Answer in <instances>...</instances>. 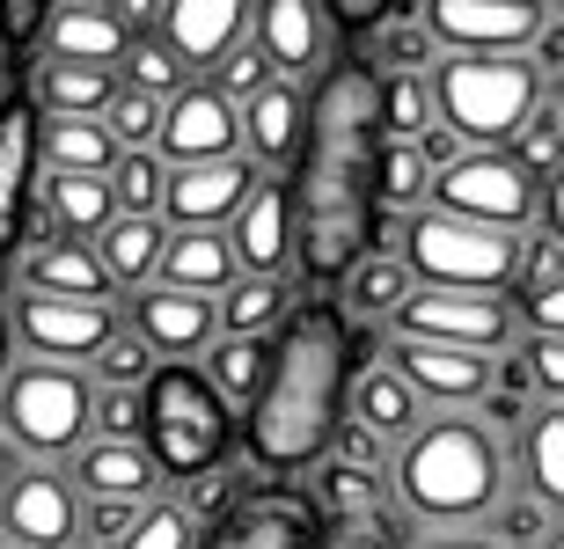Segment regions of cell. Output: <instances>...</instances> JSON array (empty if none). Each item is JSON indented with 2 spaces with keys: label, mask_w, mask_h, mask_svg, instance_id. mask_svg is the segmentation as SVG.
I'll return each mask as SVG.
<instances>
[{
  "label": "cell",
  "mask_w": 564,
  "mask_h": 549,
  "mask_svg": "<svg viewBox=\"0 0 564 549\" xmlns=\"http://www.w3.org/2000/svg\"><path fill=\"white\" fill-rule=\"evenodd\" d=\"M359 374V338L345 330L330 300L293 308L286 330L272 338V374L250 403V454L279 476L315 469L330 432L345 425V388Z\"/></svg>",
  "instance_id": "obj_1"
},
{
  "label": "cell",
  "mask_w": 564,
  "mask_h": 549,
  "mask_svg": "<svg viewBox=\"0 0 564 549\" xmlns=\"http://www.w3.org/2000/svg\"><path fill=\"white\" fill-rule=\"evenodd\" d=\"M513 491L506 440L484 432L477 410H433L411 440L389 454V498L419 535L484 528Z\"/></svg>",
  "instance_id": "obj_2"
},
{
  "label": "cell",
  "mask_w": 564,
  "mask_h": 549,
  "mask_svg": "<svg viewBox=\"0 0 564 549\" xmlns=\"http://www.w3.org/2000/svg\"><path fill=\"white\" fill-rule=\"evenodd\" d=\"M140 447L169 484H198L213 469H228L235 418L198 366H154V381L140 388Z\"/></svg>",
  "instance_id": "obj_3"
},
{
  "label": "cell",
  "mask_w": 564,
  "mask_h": 549,
  "mask_svg": "<svg viewBox=\"0 0 564 549\" xmlns=\"http://www.w3.org/2000/svg\"><path fill=\"white\" fill-rule=\"evenodd\" d=\"M425 88H433L440 132H447L462 154H499L506 140L528 125V110L550 96V88L535 81V66L513 59V52H506V59H440L433 74H425Z\"/></svg>",
  "instance_id": "obj_4"
},
{
  "label": "cell",
  "mask_w": 564,
  "mask_h": 549,
  "mask_svg": "<svg viewBox=\"0 0 564 549\" xmlns=\"http://www.w3.org/2000/svg\"><path fill=\"white\" fill-rule=\"evenodd\" d=\"M0 440L15 447L30 469H66L96 440V388L74 366L15 360L0 381Z\"/></svg>",
  "instance_id": "obj_5"
},
{
  "label": "cell",
  "mask_w": 564,
  "mask_h": 549,
  "mask_svg": "<svg viewBox=\"0 0 564 549\" xmlns=\"http://www.w3.org/2000/svg\"><path fill=\"white\" fill-rule=\"evenodd\" d=\"M397 256L411 286H433V294H513V264H521V234L499 228H469V220H447V212H411L397 220Z\"/></svg>",
  "instance_id": "obj_6"
},
{
  "label": "cell",
  "mask_w": 564,
  "mask_h": 549,
  "mask_svg": "<svg viewBox=\"0 0 564 549\" xmlns=\"http://www.w3.org/2000/svg\"><path fill=\"white\" fill-rule=\"evenodd\" d=\"M535 198H543V184L521 176L506 154H455L433 176L425 212H447V220H469V228H499V234H528L535 228Z\"/></svg>",
  "instance_id": "obj_7"
},
{
  "label": "cell",
  "mask_w": 564,
  "mask_h": 549,
  "mask_svg": "<svg viewBox=\"0 0 564 549\" xmlns=\"http://www.w3.org/2000/svg\"><path fill=\"white\" fill-rule=\"evenodd\" d=\"M8 316V338L22 344V360L37 366H74L88 374V360L118 338V308L104 300H44V294H15V308H0Z\"/></svg>",
  "instance_id": "obj_8"
},
{
  "label": "cell",
  "mask_w": 564,
  "mask_h": 549,
  "mask_svg": "<svg viewBox=\"0 0 564 549\" xmlns=\"http://www.w3.org/2000/svg\"><path fill=\"white\" fill-rule=\"evenodd\" d=\"M397 338L499 360V352H513V338H521V316H513V300H499V294H433V286H419L397 316Z\"/></svg>",
  "instance_id": "obj_9"
},
{
  "label": "cell",
  "mask_w": 564,
  "mask_h": 549,
  "mask_svg": "<svg viewBox=\"0 0 564 549\" xmlns=\"http://www.w3.org/2000/svg\"><path fill=\"white\" fill-rule=\"evenodd\" d=\"M543 15L550 8H528V0H433V8H419L440 59H506V52L521 59Z\"/></svg>",
  "instance_id": "obj_10"
},
{
  "label": "cell",
  "mask_w": 564,
  "mask_h": 549,
  "mask_svg": "<svg viewBox=\"0 0 564 549\" xmlns=\"http://www.w3.org/2000/svg\"><path fill=\"white\" fill-rule=\"evenodd\" d=\"M82 542V498L66 469H22L0 491V549H74Z\"/></svg>",
  "instance_id": "obj_11"
},
{
  "label": "cell",
  "mask_w": 564,
  "mask_h": 549,
  "mask_svg": "<svg viewBox=\"0 0 564 549\" xmlns=\"http://www.w3.org/2000/svg\"><path fill=\"white\" fill-rule=\"evenodd\" d=\"M264 184V169H257L250 154H228V162H198V169H169L162 176V220L169 234H184V228H228L235 212H242V198Z\"/></svg>",
  "instance_id": "obj_12"
},
{
  "label": "cell",
  "mask_w": 564,
  "mask_h": 549,
  "mask_svg": "<svg viewBox=\"0 0 564 549\" xmlns=\"http://www.w3.org/2000/svg\"><path fill=\"white\" fill-rule=\"evenodd\" d=\"M228 154H242L235 103H220L206 81H191L184 96H169L162 132H154V162H162V169H198V162H228Z\"/></svg>",
  "instance_id": "obj_13"
},
{
  "label": "cell",
  "mask_w": 564,
  "mask_h": 549,
  "mask_svg": "<svg viewBox=\"0 0 564 549\" xmlns=\"http://www.w3.org/2000/svg\"><path fill=\"white\" fill-rule=\"evenodd\" d=\"M126 330L154 352V366H198V360H206V344L220 338L213 300L169 294V286H147V294L126 300Z\"/></svg>",
  "instance_id": "obj_14"
},
{
  "label": "cell",
  "mask_w": 564,
  "mask_h": 549,
  "mask_svg": "<svg viewBox=\"0 0 564 549\" xmlns=\"http://www.w3.org/2000/svg\"><path fill=\"white\" fill-rule=\"evenodd\" d=\"M250 37L264 52V66H272V81L301 88L308 74L330 66V15L315 0H264V8H250Z\"/></svg>",
  "instance_id": "obj_15"
},
{
  "label": "cell",
  "mask_w": 564,
  "mask_h": 549,
  "mask_svg": "<svg viewBox=\"0 0 564 549\" xmlns=\"http://www.w3.org/2000/svg\"><path fill=\"white\" fill-rule=\"evenodd\" d=\"M381 366L425 403V418H433V410H469V403H484V388H491V360H477V352H447V344L397 338Z\"/></svg>",
  "instance_id": "obj_16"
},
{
  "label": "cell",
  "mask_w": 564,
  "mask_h": 549,
  "mask_svg": "<svg viewBox=\"0 0 564 549\" xmlns=\"http://www.w3.org/2000/svg\"><path fill=\"white\" fill-rule=\"evenodd\" d=\"M220 234H228V256H235V272H242V278H286L293 272V198H286V176H264Z\"/></svg>",
  "instance_id": "obj_17"
},
{
  "label": "cell",
  "mask_w": 564,
  "mask_h": 549,
  "mask_svg": "<svg viewBox=\"0 0 564 549\" xmlns=\"http://www.w3.org/2000/svg\"><path fill=\"white\" fill-rule=\"evenodd\" d=\"M198 549H315V506H301L293 491H250L235 498Z\"/></svg>",
  "instance_id": "obj_18"
},
{
  "label": "cell",
  "mask_w": 564,
  "mask_h": 549,
  "mask_svg": "<svg viewBox=\"0 0 564 549\" xmlns=\"http://www.w3.org/2000/svg\"><path fill=\"white\" fill-rule=\"evenodd\" d=\"M66 484H74V498H104V506H154L169 476L154 469V454L140 440H88L66 462Z\"/></svg>",
  "instance_id": "obj_19"
},
{
  "label": "cell",
  "mask_w": 564,
  "mask_h": 549,
  "mask_svg": "<svg viewBox=\"0 0 564 549\" xmlns=\"http://www.w3.org/2000/svg\"><path fill=\"white\" fill-rule=\"evenodd\" d=\"M242 30H250V8H242V0H169L154 44L198 81V74H213V66L228 59V44L242 37Z\"/></svg>",
  "instance_id": "obj_20"
},
{
  "label": "cell",
  "mask_w": 564,
  "mask_h": 549,
  "mask_svg": "<svg viewBox=\"0 0 564 549\" xmlns=\"http://www.w3.org/2000/svg\"><path fill=\"white\" fill-rule=\"evenodd\" d=\"M37 37H44V66H104V74H118V59H126V30L110 15V0H59L37 22Z\"/></svg>",
  "instance_id": "obj_21"
},
{
  "label": "cell",
  "mask_w": 564,
  "mask_h": 549,
  "mask_svg": "<svg viewBox=\"0 0 564 549\" xmlns=\"http://www.w3.org/2000/svg\"><path fill=\"white\" fill-rule=\"evenodd\" d=\"M506 462H513V491L535 498L550 520H564V403H535L506 447Z\"/></svg>",
  "instance_id": "obj_22"
},
{
  "label": "cell",
  "mask_w": 564,
  "mask_h": 549,
  "mask_svg": "<svg viewBox=\"0 0 564 549\" xmlns=\"http://www.w3.org/2000/svg\"><path fill=\"white\" fill-rule=\"evenodd\" d=\"M235 125H242V154H250L257 169L286 176L293 162H301V132H308V118H301V88L293 81H264L250 103L235 110Z\"/></svg>",
  "instance_id": "obj_23"
},
{
  "label": "cell",
  "mask_w": 564,
  "mask_h": 549,
  "mask_svg": "<svg viewBox=\"0 0 564 549\" xmlns=\"http://www.w3.org/2000/svg\"><path fill=\"white\" fill-rule=\"evenodd\" d=\"M15 278H22V294H44V300H104V308H118L96 250H88V242H66V234H37V242L22 250Z\"/></svg>",
  "instance_id": "obj_24"
},
{
  "label": "cell",
  "mask_w": 564,
  "mask_h": 549,
  "mask_svg": "<svg viewBox=\"0 0 564 549\" xmlns=\"http://www.w3.org/2000/svg\"><path fill=\"white\" fill-rule=\"evenodd\" d=\"M345 425H359L367 440H381L389 454H397L411 432L425 425V403L403 388L397 374L381 360H359V374H352V388H345Z\"/></svg>",
  "instance_id": "obj_25"
},
{
  "label": "cell",
  "mask_w": 564,
  "mask_h": 549,
  "mask_svg": "<svg viewBox=\"0 0 564 549\" xmlns=\"http://www.w3.org/2000/svg\"><path fill=\"white\" fill-rule=\"evenodd\" d=\"M235 256H228V234L213 228H184L162 242V264H154V286H169V294H191V300H220L235 286Z\"/></svg>",
  "instance_id": "obj_26"
},
{
  "label": "cell",
  "mask_w": 564,
  "mask_h": 549,
  "mask_svg": "<svg viewBox=\"0 0 564 549\" xmlns=\"http://www.w3.org/2000/svg\"><path fill=\"white\" fill-rule=\"evenodd\" d=\"M30 176H37V110L30 103H0V256L22 242Z\"/></svg>",
  "instance_id": "obj_27"
},
{
  "label": "cell",
  "mask_w": 564,
  "mask_h": 549,
  "mask_svg": "<svg viewBox=\"0 0 564 549\" xmlns=\"http://www.w3.org/2000/svg\"><path fill=\"white\" fill-rule=\"evenodd\" d=\"M162 242H169V228L147 212V220H132V212H118L88 250H96V264H104V278H110V300H132V294H147L154 286V264H162Z\"/></svg>",
  "instance_id": "obj_28"
},
{
  "label": "cell",
  "mask_w": 564,
  "mask_h": 549,
  "mask_svg": "<svg viewBox=\"0 0 564 549\" xmlns=\"http://www.w3.org/2000/svg\"><path fill=\"white\" fill-rule=\"evenodd\" d=\"M433 176L440 169L419 154V140H375V154H367V198H375V212H389V220L425 212Z\"/></svg>",
  "instance_id": "obj_29"
},
{
  "label": "cell",
  "mask_w": 564,
  "mask_h": 549,
  "mask_svg": "<svg viewBox=\"0 0 564 549\" xmlns=\"http://www.w3.org/2000/svg\"><path fill=\"white\" fill-rule=\"evenodd\" d=\"M337 286H345V308H337V316H345V330H352V322H397L403 300L419 294V286H411V272H403V256H389V250H367L352 272L337 278Z\"/></svg>",
  "instance_id": "obj_30"
},
{
  "label": "cell",
  "mask_w": 564,
  "mask_h": 549,
  "mask_svg": "<svg viewBox=\"0 0 564 549\" xmlns=\"http://www.w3.org/2000/svg\"><path fill=\"white\" fill-rule=\"evenodd\" d=\"M118 147H110L104 118H37V169L44 176H110Z\"/></svg>",
  "instance_id": "obj_31"
},
{
  "label": "cell",
  "mask_w": 564,
  "mask_h": 549,
  "mask_svg": "<svg viewBox=\"0 0 564 549\" xmlns=\"http://www.w3.org/2000/svg\"><path fill=\"white\" fill-rule=\"evenodd\" d=\"M198 374H206V388L235 410H250L257 388H264V374H272V338H213L206 360H198Z\"/></svg>",
  "instance_id": "obj_32"
},
{
  "label": "cell",
  "mask_w": 564,
  "mask_h": 549,
  "mask_svg": "<svg viewBox=\"0 0 564 549\" xmlns=\"http://www.w3.org/2000/svg\"><path fill=\"white\" fill-rule=\"evenodd\" d=\"M293 316V286L286 278H235L228 294L213 300L220 338H279Z\"/></svg>",
  "instance_id": "obj_33"
},
{
  "label": "cell",
  "mask_w": 564,
  "mask_h": 549,
  "mask_svg": "<svg viewBox=\"0 0 564 549\" xmlns=\"http://www.w3.org/2000/svg\"><path fill=\"white\" fill-rule=\"evenodd\" d=\"M110 103H118V74H104V66H44L37 59V96H30L37 118H104Z\"/></svg>",
  "instance_id": "obj_34"
},
{
  "label": "cell",
  "mask_w": 564,
  "mask_h": 549,
  "mask_svg": "<svg viewBox=\"0 0 564 549\" xmlns=\"http://www.w3.org/2000/svg\"><path fill=\"white\" fill-rule=\"evenodd\" d=\"M118 212H110L104 176H44V234H66V242H96Z\"/></svg>",
  "instance_id": "obj_35"
},
{
  "label": "cell",
  "mask_w": 564,
  "mask_h": 549,
  "mask_svg": "<svg viewBox=\"0 0 564 549\" xmlns=\"http://www.w3.org/2000/svg\"><path fill=\"white\" fill-rule=\"evenodd\" d=\"M433 118V88L425 74H375V140H425Z\"/></svg>",
  "instance_id": "obj_36"
},
{
  "label": "cell",
  "mask_w": 564,
  "mask_h": 549,
  "mask_svg": "<svg viewBox=\"0 0 564 549\" xmlns=\"http://www.w3.org/2000/svg\"><path fill=\"white\" fill-rule=\"evenodd\" d=\"M499 154H506V162H513L521 176H535V184H550V176L564 169V118H557V103L543 96V103L528 110V125L513 132V140H506Z\"/></svg>",
  "instance_id": "obj_37"
},
{
  "label": "cell",
  "mask_w": 564,
  "mask_h": 549,
  "mask_svg": "<svg viewBox=\"0 0 564 549\" xmlns=\"http://www.w3.org/2000/svg\"><path fill=\"white\" fill-rule=\"evenodd\" d=\"M375 74H433L440 66V52H433V37H425V22L419 15H389V22H375Z\"/></svg>",
  "instance_id": "obj_38"
},
{
  "label": "cell",
  "mask_w": 564,
  "mask_h": 549,
  "mask_svg": "<svg viewBox=\"0 0 564 549\" xmlns=\"http://www.w3.org/2000/svg\"><path fill=\"white\" fill-rule=\"evenodd\" d=\"M315 498L337 513V520H367V513L389 498V476H375V469H345V462H315Z\"/></svg>",
  "instance_id": "obj_39"
},
{
  "label": "cell",
  "mask_w": 564,
  "mask_h": 549,
  "mask_svg": "<svg viewBox=\"0 0 564 549\" xmlns=\"http://www.w3.org/2000/svg\"><path fill=\"white\" fill-rule=\"evenodd\" d=\"M162 162L154 154H118L110 162V176H104V190H110V212H132V220H147V212H162Z\"/></svg>",
  "instance_id": "obj_40"
},
{
  "label": "cell",
  "mask_w": 564,
  "mask_h": 549,
  "mask_svg": "<svg viewBox=\"0 0 564 549\" xmlns=\"http://www.w3.org/2000/svg\"><path fill=\"white\" fill-rule=\"evenodd\" d=\"M147 381H154V352H147L140 338H132L126 322H118V338L88 360V388H118V396H140Z\"/></svg>",
  "instance_id": "obj_41"
},
{
  "label": "cell",
  "mask_w": 564,
  "mask_h": 549,
  "mask_svg": "<svg viewBox=\"0 0 564 549\" xmlns=\"http://www.w3.org/2000/svg\"><path fill=\"white\" fill-rule=\"evenodd\" d=\"M118 88H132V96H154V103H169V96H184L191 74L176 59H169L162 44H126V59H118Z\"/></svg>",
  "instance_id": "obj_42"
},
{
  "label": "cell",
  "mask_w": 564,
  "mask_h": 549,
  "mask_svg": "<svg viewBox=\"0 0 564 549\" xmlns=\"http://www.w3.org/2000/svg\"><path fill=\"white\" fill-rule=\"evenodd\" d=\"M198 535H206V528H198V520H191V513L162 491L154 506L132 513V535H126L118 549H198Z\"/></svg>",
  "instance_id": "obj_43"
},
{
  "label": "cell",
  "mask_w": 564,
  "mask_h": 549,
  "mask_svg": "<svg viewBox=\"0 0 564 549\" xmlns=\"http://www.w3.org/2000/svg\"><path fill=\"white\" fill-rule=\"evenodd\" d=\"M264 81H272V66H264V52H257V37H250V30H242V37L228 44V59H220V66L206 74V88L220 96V103H235V110L250 103V96H257Z\"/></svg>",
  "instance_id": "obj_44"
},
{
  "label": "cell",
  "mask_w": 564,
  "mask_h": 549,
  "mask_svg": "<svg viewBox=\"0 0 564 549\" xmlns=\"http://www.w3.org/2000/svg\"><path fill=\"white\" fill-rule=\"evenodd\" d=\"M104 132L118 154H154V132H162V103L154 96H132V88H118V103L104 110Z\"/></svg>",
  "instance_id": "obj_45"
},
{
  "label": "cell",
  "mask_w": 564,
  "mask_h": 549,
  "mask_svg": "<svg viewBox=\"0 0 564 549\" xmlns=\"http://www.w3.org/2000/svg\"><path fill=\"white\" fill-rule=\"evenodd\" d=\"M550 528H557V520H550V513L535 506V498H521V491H506V506L491 513V520H484V535H491L499 549H535Z\"/></svg>",
  "instance_id": "obj_46"
},
{
  "label": "cell",
  "mask_w": 564,
  "mask_h": 549,
  "mask_svg": "<svg viewBox=\"0 0 564 549\" xmlns=\"http://www.w3.org/2000/svg\"><path fill=\"white\" fill-rule=\"evenodd\" d=\"M513 352H521L528 366V388H535V403H564V338H513Z\"/></svg>",
  "instance_id": "obj_47"
},
{
  "label": "cell",
  "mask_w": 564,
  "mask_h": 549,
  "mask_svg": "<svg viewBox=\"0 0 564 549\" xmlns=\"http://www.w3.org/2000/svg\"><path fill=\"white\" fill-rule=\"evenodd\" d=\"M132 513H140V506H104V498H82V542L88 549H118L132 535Z\"/></svg>",
  "instance_id": "obj_48"
},
{
  "label": "cell",
  "mask_w": 564,
  "mask_h": 549,
  "mask_svg": "<svg viewBox=\"0 0 564 549\" xmlns=\"http://www.w3.org/2000/svg\"><path fill=\"white\" fill-rule=\"evenodd\" d=\"M521 59L535 66V81H543V88L564 81V8H550V15H543V30H535V44H528Z\"/></svg>",
  "instance_id": "obj_49"
},
{
  "label": "cell",
  "mask_w": 564,
  "mask_h": 549,
  "mask_svg": "<svg viewBox=\"0 0 564 549\" xmlns=\"http://www.w3.org/2000/svg\"><path fill=\"white\" fill-rule=\"evenodd\" d=\"M96 440H140V396L96 388Z\"/></svg>",
  "instance_id": "obj_50"
},
{
  "label": "cell",
  "mask_w": 564,
  "mask_h": 549,
  "mask_svg": "<svg viewBox=\"0 0 564 549\" xmlns=\"http://www.w3.org/2000/svg\"><path fill=\"white\" fill-rule=\"evenodd\" d=\"M513 316L528 322V338H564V278L550 286V294H535V300H521Z\"/></svg>",
  "instance_id": "obj_51"
},
{
  "label": "cell",
  "mask_w": 564,
  "mask_h": 549,
  "mask_svg": "<svg viewBox=\"0 0 564 549\" xmlns=\"http://www.w3.org/2000/svg\"><path fill=\"white\" fill-rule=\"evenodd\" d=\"M535 228H543L550 242L564 250V169L550 176V184H543V198H535Z\"/></svg>",
  "instance_id": "obj_52"
},
{
  "label": "cell",
  "mask_w": 564,
  "mask_h": 549,
  "mask_svg": "<svg viewBox=\"0 0 564 549\" xmlns=\"http://www.w3.org/2000/svg\"><path fill=\"white\" fill-rule=\"evenodd\" d=\"M403 549H499L484 528H462V535H411Z\"/></svg>",
  "instance_id": "obj_53"
},
{
  "label": "cell",
  "mask_w": 564,
  "mask_h": 549,
  "mask_svg": "<svg viewBox=\"0 0 564 549\" xmlns=\"http://www.w3.org/2000/svg\"><path fill=\"white\" fill-rule=\"evenodd\" d=\"M22 469H30V462H22V454H15V447H8V440H0V491H8V484H15V476H22Z\"/></svg>",
  "instance_id": "obj_54"
},
{
  "label": "cell",
  "mask_w": 564,
  "mask_h": 549,
  "mask_svg": "<svg viewBox=\"0 0 564 549\" xmlns=\"http://www.w3.org/2000/svg\"><path fill=\"white\" fill-rule=\"evenodd\" d=\"M8 366H15V352H8V316H0V381H8Z\"/></svg>",
  "instance_id": "obj_55"
},
{
  "label": "cell",
  "mask_w": 564,
  "mask_h": 549,
  "mask_svg": "<svg viewBox=\"0 0 564 549\" xmlns=\"http://www.w3.org/2000/svg\"><path fill=\"white\" fill-rule=\"evenodd\" d=\"M535 549H564V520H557V528H550V535H543V542H535Z\"/></svg>",
  "instance_id": "obj_56"
},
{
  "label": "cell",
  "mask_w": 564,
  "mask_h": 549,
  "mask_svg": "<svg viewBox=\"0 0 564 549\" xmlns=\"http://www.w3.org/2000/svg\"><path fill=\"white\" fill-rule=\"evenodd\" d=\"M550 103H557V118H564V81H557V88H550Z\"/></svg>",
  "instance_id": "obj_57"
},
{
  "label": "cell",
  "mask_w": 564,
  "mask_h": 549,
  "mask_svg": "<svg viewBox=\"0 0 564 549\" xmlns=\"http://www.w3.org/2000/svg\"><path fill=\"white\" fill-rule=\"evenodd\" d=\"M74 549H88V542H74Z\"/></svg>",
  "instance_id": "obj_58"
}]
</instances>
